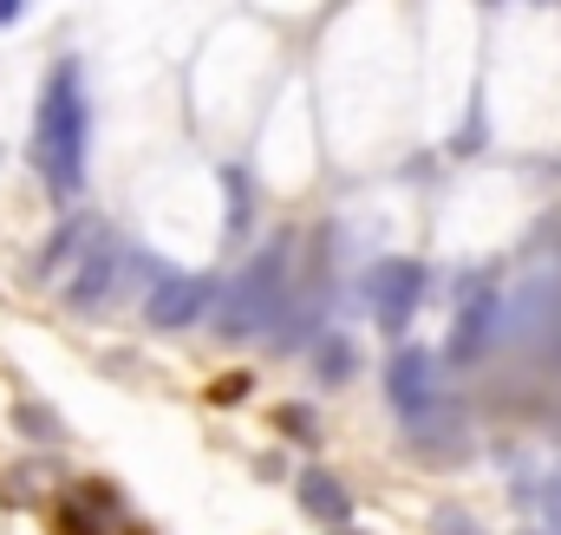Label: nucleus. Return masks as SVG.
Here are the masks:
<instances>
[{
  "label": "nucleus",
  "mask_w": 561,
  "mask_h": 535,
  "mask_svg": "<svg viewBox=\"0 0 561 535\" xmlns=\"http://www.w3.org/2000/svg\"><path fill=\"white\" fill-rule=\"evenodd\" d=\"M209 307H216V287H209L203 274H163V281H150V294H144V314H150L157 333H183V327H196Z\"/></svg>",
  "instance_id": "5"
},
{
  "label": "nucleus",
  "mask_w": 561,
  "mask_h": 535,
  "mask_svg": "<svg viewBox=\"0 0 561 535\" xmlns=\"http://www.w3.org/2000/svg\"><path fill=\"white\" fill-rule=\"evenodd\" d=\"M280 307H287V242L262 249L255 262L229 281L222 314H216V320H222V340H255V333H268L280 320Z\"/></svg>",
  "instance_id": "2"
},
{
  "label": "nucleus",
  "mask_w": 561,
  "mask_h": 535,
  "mask_svg": "<svg viewBox=\"0 0 561 535\" xmlns=\"http://www.w3.org/2000/svg\"><path fill=\"white\" fill-rule=\"evenodd\" d=\"M346 535H359V530H346Z\"/></svg>",
  "instance_id": "15"
},
{
  "label": "nucleus",
  "mask_w": 561,
  "mask_h": 535,
  "mask_svg": "<svg viewBox=\"0 0 561 535\" xmlns=\"http://www.w3.org/2000/svg\"><path fill=\"white\" fill-rule=\"evenodd\" d=\"M20 424H33V431H46V444L59 437V418H53V411H39V405H20Z\"/></svg>",
  "instance_id": "13"
},
{
  "label": "nucleus",
  "mask_w": 561,
  "mask_h": 535,
  "mask_svg": "<svg viewBox=\"0 0 561 535\" xmlns=\"http://www.w3.org/2000/svg\"><path fill=\"white\" fill-rule=\"evenodd\" d=\"M300 510L313 523H333V530L353 523V497H346V483L333 470H300Z\"/></svg>",
  "instance_id": "9"
},
{
  "label": "nucleus",
  "mask_w": 561,
  "mask_h": 535,
  "mask_svg": "<svg viewBox=\"0 0 561 535\" xmlns=\"http://www.w3.org/2000/svg\"><path fill=\"white\" fill-rule=\"evenodd\" d=\"M20 13H26V0H0V26H13Z\"/></svg>",
  "instance_id": "14"
},
{
  "label": "nucleus",
  "mask_w": 561,
  "mask_h": 535,
  "mask_svg": "<svg viewBox=\"0 0 561 535\" xmlns=\"http://www.w3.org/2000/svg\"><path fill=\"white\" fill-rule=\"evenodd\" d=\"M353 373V346L346 340H327L320 346V379H346Z\"/></svg>",
  "instance_id": "11"
},
{
  "label": "nucleus",
  "mask_w": 561,
  "mask_h": 535,
  "mask_svg": "<svg viewBox=\"0 0 561 535\" xmlns=\"http://www.w3.org/2000/svg\"><path fill=\"white\" fill-rule=\"evenodd\" d=\"M118 281H125V242L105 229V242L92 249V262L72 274V287H66V300L79 307V314H92V307H105L112 294H118Z\"/></svg>",
  "instance_id": "8"
},
{
  "label": "nucleus",
  "mask_w": 561,
  "mask_h": 535,
  "mask_svg": "<svg viewBox=\"0 0 561 535\" xmlns=\"http://www.w3.org/2000/svg\"><path fill=\"white\" fill-rule=\"evenodd\" d=\"M490 340H496V287H470L463 307H457V320H450V346L444 353L457 366H470V360L490 353Z\"/></svg>",
  "instance_id": "7"
},
{
  "label": "nucleus",
  "mask_w": 561,
  "mask_h": 535,
  "mask_svg": "<svg viewBox=\"0 0 561 535\" xmlns=\"http://www.w3.org/2000/svg\"><path fill=\"white\" fill-rule=\"evenodd\" d=\"M85 144H92V105H85V79L79 66H53L39 86V112H33V170L46 177L53 196H79L85 183Z\"/></svg>",
  "instance_id": "1"
},
{
  "label": "nucleus",
  "mask_w": 561,
  "mask_h": 535,
  "mask_svg": "<svg viewBox=\"0 0 561 535\" xmlns=\"http://www.w3.org/2000/svg\"><path fill=\"white\" fill-rule=\"evenodd\" d=\"M99 242H105V223H99V216H72V223L46 242V255H39V281L66 294V287H72V274L92 262V249H99Z\"/></svg>",
  "instance_id": "6"
},
{
  "label": "nucleus",
  "mask_w": 561,
  "mask_h": 535,
  "mask_svg": "<svg viewBox=\"0 0 561 535\" xmlns=\"http://www.w3.org/2000/svg\"><path fill=\"white\" fill-rule=\"evenodd\" d=\"M222 183H229V236H249V177L222 170Z\"/></svg>",
  "instance_id": "10"
},
{
  "label": "nucleus",
  "mask_w": 561,
  "mask_h": 535,
  "mask_svg": "<svg viewBox=\"0 0 561 535\" xmlns=\"http://www.w3.org/2000/svg\"><path fill=\"white\" fill-rule=\"evenodd\" d=\"M419 300H424V262H412V255H392V262H379L366 274V307L386 333H405Z\"/></svg>",
  "instance_id": "4"
},
{
  "label": "nucleus",
  "mask_w": 561,
  "mask_h": 535,
  "mask_svg": "<svg viewBox=\"0 0 561 535\" xmlns=\"http://www.w3.org/2000/svg\"><path fill=\"white\" fill-rule=\"evenodd\" d=\"M386 399H392V411L405 418V431H419V424H431V418L444 411L437 360H431L424 346H399V353H392V366H386Z\"/></svg>",
  "instance_id": "3"
},
{
  "label": "nucleus",
  "mask_w": 561,
  "mask_h": 535,
  "mask_svg": "<svg viewBox=\"0 0 561 535\" xmlns=\"http://www.w3.org/2000/svg\"><path fill=\"white\" fill-rule=\"evenodd\" d=\"M431 535H483V523L463 516V510H437V516H431Z\"/></svg>",
  "instance_id": "12"
}]
</instances>
